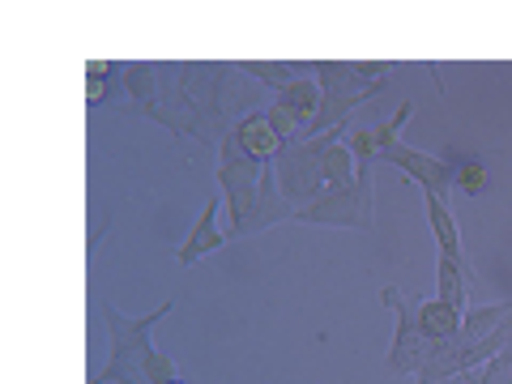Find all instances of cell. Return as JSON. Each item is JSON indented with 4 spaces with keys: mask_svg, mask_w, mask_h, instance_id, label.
<instances>
[{
    "mask_svg": "<svg viewBox=\"0 0 512 384\" xmlns=\"http://www.w3.org/2000/svg\"><path fill=\"white\" fill-rule=\"evenodd\" d=\"M124 94L128 111L154 124L171 128L175 137L201 141V146H222L239 124L235 111H261V86L239 69V64H124Z\"/></svg>",
    "mask_w": 512,
    "mask_h": 384,
    "instance_id": "6da1fadb",
    "label": "cell"
},
{
    "mask_svg": "<svg viewBox=\"0 0 512 384\" xmlns=\"http://www.w3.org/2000/svg\"><path fill=\"white\" fill-rule=\"evenodd\" d=\"M99 316L107 329V363L90 376V384H150L146 363L154 355L150 333L163 316H171V299H163L154 312L146 316H124L111 299H99Z\"/></svg>",
    "mask_w": 512,
    "mask_h": 384,
    "instance_id": "7a4b0ae2",
    "label": "cell"
},
{
    "mask_svg": "<svg viewBox=\"0 0 512 384\" xmlns=\"http://www.w3.org/2000/svg\"><path fill=\"white\" fill-rule=\"evenodd\" d=\"M338 137H346L342 128H329L320 137H299L291 146H282L274 158V175H278V192L291 205V214L308 210L316 197H325V150Z\"/></svg>",
    "mask_w": 512,
    "mask_h": 384,
    "instance_id": "3957f363",
    "label": "cell"
},
{
    "mask_svg": "<svg viewBox=\"0 0 512 384\" xmlns=\"http://www.w3.org/2000/svg\"><path fill=\"white\" fill-rule=\"evenodd\" d=\"M312 73L320 86V111L299 137H320L329 128H342L367 99H376L389 86V82H363V77H355L350 73V60H312Z\"/></svg>",
    "mask_w": 512,
    "mask_h": 384,
    "instance_id": "277c9868",
    "label": "cell"
},
{
    "mask_svg": "<svg viewBox=\"0 0 512 384\" xmlns=\"http://www.w3.org/2000/svg\"><path fill=\"white\" fill-rule=\"evenodd\" d=\"M261 180H265V163H256L227 137L218 146V197L231 214V239L256 235V201H261Z\"/></svg>",
    "mask_w": 512,
    "mask_h": 384,
    "instance_id": "5b68a950",
    "label": "cell"
},
{
    "mask_svg": "<svg viewBox=\"0 0 512 384\" xmlns=\"http://www.w3.org/2000/svg\"><path fill=\"white\" fill-rule=\"evenodd\" d=\"M291 222H312V227H350L372 231L376 227V192H372V163L355 167V180L346 188H325L308 210H299Z\"/></svg>",
    "mask_w": 512,
    "mask_h": 384,
    "instance_id": "8992f818",
    "label": "cell"
},
{
    "mask_svg": "<svg viewBox=\"0 0 512 384\" xmlns=\"http://www.w3.org/2000/svg\"><path fill=\"white\" fill-rule=\"evenodd\" d=\"M380 303L397 316V338H393V350H389V372L393 376H419L423 367L436 359V342H427L423 333L414 329V291L406 299L397 286H384Z\"/></svg>",
    "mask_w": 512,
    "mask_h": 384,
    "instance_id": "52a82bcc",
    "label": "cell"
},
{
    "mask_svg": "<svg viewBox=\"0 0 512 384\" xmlns=\"http://www.w3.org/2000/svg\"><path fill=\"white\" fill-rule=\"evenodd\" d=\"M380 163H389L397 171H406V184H419L423 192H436V197L448 201V192L457 184V163H444L436 154H423V150H410V146H393V150H380L376 154Z\"/></svg>",
    "mask_w": 512,
    "mask_h": 384,
    "instance_id": "ba28073f",
    "label": "cell"
},
{
    "mask_svg": "<svg viewBox=\"0 0 512 384\" xmlns=\"http://www.w3.org/2000/svg\"><path fill=\"white\" fill-rule=\"evenodd\" d=\"M218 210H222V197H205V205H201L197 222H192V231L184 235V244L175 248V261H180V265H197L201 256L218 252V248L231 239L227 231L218 227Z\"/></svg>",
    "mask_w": 512,
    "mask_h": 384,
    "instance_id": "9c48e42d",
    "label": "cell"
},
{
    "mask_svg": "<svg viewBox=\"0 0 512 384\" xmlns=\"http://www.w3.org/2000/svg\"><path fill=\"white\" fill-rule=\"evenodd\" d=\"M231 141L239 150H244L248 158H256V163H274L278 158V150H282V141H278V133L269 128V116H265V107L261 111H244L239 116V124L231 128Z\"/></svg>",
    "mask_w": 512,
    "mask_h": 384,
    "instance_id": "30bf717a",
    "label": "cell"
},
{
    "mask_svg": "<svg viewBox=\"0 0 512 384\" xmlns=\"http://www.w3.org/2000/svg\"><path fill=\"white\" fill-rule=\"evenodd\" d=\"M461 320H466V312L448 308L444 299H419L414 295V329L423 333L427 342H448L461 333Z\"/></svg>",
    "mask_w": 512,
    "mask_h": 384,
    "instance_id": "8fae6325",
    "label": "cell"
},
{
    "mask_svg": "<svg viewBox=\"0 0 512 384\" xmlns=\"http://www.w3.org/2000/svg\"><path fill=\"white\" fill-rule=\"evenodd\" d=\"M423 205H427V222H431V231H436L440 256H448V261H457L461 269H470L466 252H461V231H457V218H453V210H448V201H444V197H436V192H423Z\"/></svg>",
    "mask_w": 512,
    "mask_h": 384,
    "instance_id": "7c38bea8",
    "label": "cell"
},
{
    "mask_svg": "<svg viewBox=\"0 0 512 384\" xmlns=\"http://www.w3.org/2000/svg\"><path fill=\"white\" fill-rule=\"evenodd\" d=\"M256 86H269V90H282V86H291L299 82V77H308L312 73V64H299V60H244L239 64Z\"/></svg>",
    "mask_w": 512,
    "mask_h": 384,
    "instance_id": "4fadbf2b",
    "label": "cell"
},
{
    "mask_svg": "<svg viewBox=\"0 0 512 384\" xmlns=\"http://www.w3.org/2000/svg\"><path fill=\"white\" fill-rule=\"evenodd\" d=\"M470 278H474V269H461L457 261H448V256H440L436 261V282H440V295L448 308H457V312H466L470 303H466V291H470Z\"/></svg>",
    "mask_w": 512,
    "mask_h": 384,
    "instance_id": "5bb4252c",
    "label": "cell"
},
{
    "mask_svg": "<svg viewBox=\"0 0 512 384\" xmlns=\"http://www.w3.org/2000/svg\"><path fill=\"white\" fill-rule=\"evenodd\" d=\"M278 103H286L295 111V120L308 128L312 120H316V111H320V86H316V77H299V82H291V86H282L278 94H274Z\"/></svg>",
    "mask_w": 512,
    "mask_h": 384,
    "instance_id": "9a60e30c",
    "label": "cell"
},
{
    "mask_svg": "<svg viewBox=\"0 0 512 384\" xmlns=\"http://www.w3.org/2000/svg\"><path fill=\"white\" fill-rule=\"evenodd\" d=\"M111 73H120L116 60H90V64H86V103H90V107L116 103V94H111V82H120V77H111Z\"/></svg>",
    "mask_w": 512,
    "mask_h": 384,
    "instance_id": "2e32d148",
    "label": "cell"
},
{
    "mask_svg": "<svg viewBox=\"0 0 512 384\" xmlns=\"http://www.w3.org/2000/svg\"><path fill=\"white\" fill-rule=\"evenodd\" d=\"M355 154H350L346 137H338L333 146L325 150V188H346L350 180H355Z\"/></svg>",
    "mask_w": 512,
    "mask_h": 384,
    "instance_id": "e0dca14e",
    "label": "cell"
},
{
    "mask_svg": "<svg viewBox=\"0 0 512 384\" xmlns=\"http://www.w3.org/2000/svg\"><path fill=\"white\" fill-rule=\"evenodd\" d=\"M265 116H269V128H274V133H278V141H282V146H291V141H299V133H303V124L295 120V111L291 107H286V103H269L265 107Z\"/></svg>",
    "mask_w": 512,
    "mask_h": 384,
    "instance_id": "ac0fdd59",
    "label": "cell"
},
{
    "mask_svg": "<svg viewBox=\"0 0 512 384\" xmlns=\"http://www.w3.org/2000/svg\"><path fill=\"white\" fill-rule=\"evenodd\" d=\"M410 116H414V103L406 99L402 107L393 111L389 120H380V124L372 128V133H376V146H380V150H393V146H402V137H397V133H402V124H406Z\"/></svg>",
    "mask_w": 512,
    "mask_h": 384,
    "instance_id": "d6986e66",
    "label": "cell"
},
{
    "mask_svg": "<svg viewBox=\"0 0 512 384\" xmlns=\"http://www.w3.org/2000/svg\"><path fill=\"white\" fill-rule=\"evenodd\" d=\"M346 146H350V154H355V163H376V154H380L376 133H372L367 124L350 128V133H346Z\"/></svg>",
    "mask_w": 512,
    "mask_h": 384,
    "instance_id": "ffe728a7",
    "label": "cell"
},
{
    "mask_svg": "<svg viewBox=\"0 0 512 384\" xmlns=\"http://www.w3.org/2000/svg\"><path fill=\"white\" fill-rule=\"evenodd\" d=\"M466 197H478V192L487 188V171H483V163H457V180H453Z\"/></svg>",
    "mask_w": 512,
    "mask_h": 384,
    "instance_id": "44dd1931",
    "label": "cell"
},
{
    "mask_svg": "<svg viewBox=\"0 0 512 384\" xmlns=\"http://www.w3.org/2000/svg\"><path fill=\"white\" fill-rule=\"evenodd\" d=\"M146 376H150V384H171L175 376H180V367H175V359H171V355H163V350H154L150 363H146Z\"/></svg>",
    "mask_w": 512,
    "mask_h": 384,
    "instance_id": "7402d4cb",
    "label": "cell"
},
{
    "mask_svg": "<svg viewBox=\"0 0 512 384\" xmlns=\"http://www.w3.org/2000/svg\"><path fill=\"white\" fill-rule=\"evenodd\" d=\"M508 367H512V346H508V350H504V355H500V367H495V372H491V376H487L483 384H500V376L508 372Z\"/></svg>",
    "mask_w": 512,
    "mask_h": 384,
    "instance_id": "603a6c76",
    "label": "cell"
},
{
    "mask_svg": "<svg viewBox=\"0 0 512 384\" xmlns=\"http://www.w3.org/2000/svg\"><path fill=\"white\" fill-rule=\"evenodd\" d=\"M500 384H512V367H508V372H504V376H500Z\"/></svg>",
    "mask_w": 512,
    "mask_h": 384,
    "instance_id": "cb8c5ba5",
    "label": "cell"
}]
</instances>
